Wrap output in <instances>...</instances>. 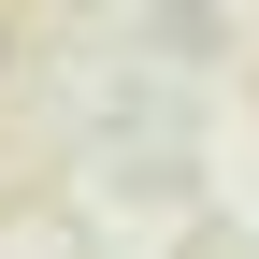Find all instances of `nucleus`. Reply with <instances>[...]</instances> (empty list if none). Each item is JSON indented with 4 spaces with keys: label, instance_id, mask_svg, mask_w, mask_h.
Masks as SVG:
<instances>
[{
    "label": "nucleus",
    "instance_id": "1",
    "mask_svg": "<svg viewBox=\"0 0 259 259\" xmlns=\"http://www.w3.org/2000/svg\"><path fill=\"white\" fill-rule=\"evenodd\" d=\"M0 72H15V15H0Z\"/></svg>",
    "mask_w": 259,
    "mask_h": 259
}]
</instances>
